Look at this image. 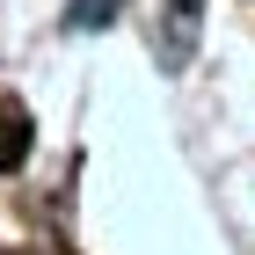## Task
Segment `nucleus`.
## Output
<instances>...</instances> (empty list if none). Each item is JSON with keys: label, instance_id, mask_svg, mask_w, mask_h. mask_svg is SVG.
Listing matches in <instances>:
<instances>
[{"label": "nucleus", "instance_id": "f257e3e1", "mask_svg": "<svg viewBox=\"0 0 255 255\" xmlns=\"http://www.w3.org/2000/svg\"><path fill=\"white\" fill-rule=\"evenodd\" d=\"M29 138H37L29 131V110H22L15 95H0V168H7V175L29 160Z\"/></svg>", "mask_w": 255, "mask_h": 255}]
</instances>
